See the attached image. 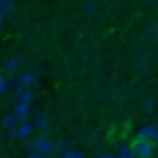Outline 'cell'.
<instances>
[{
	"instance_id": "cell-24",
	"label": "cell",
	"mask_w": 158,
	"mask_h": 158,
	"mask_svg": "<svg viewBox=\"0 0 158 158\" xmlns=\"http://www.w3.org/2000/svg\"><path fill=\"white\" fill-rule=\"evenodd\" d=\"M153 35H156V37H158V26H156V28H153Z\"/></svg>"
},
{
	"instance_id": "cell-17",
	"label": "cell",
	"mask_w": 158,
	"mask_h": 158,
	"mask_svg": "<svg viewBox=\"0 0 158 158\" xmlns=\"http://www.w3.org/2000/svg\"><path fill=\"white\" fill-rule=\"evenodd\" d=\"M137 68L142 70V72H147V70H149V60L144 58V56H142V58H137Z\"/></svg>"
},
{
	"instance_id": "cell-20",
	"label": "cell",
	"mask_w": 158,
	"mask_h": 158,
	"mask_svg": "<svg viewBox=\"0 0 158 158\" xmlns=\"http://www.w3.org/2000/svg\"><path fill=\"white\" fill-rule=\"evenodd\" d=\"M28 158H51V156H44V153H35V151H28Z\"/></svg>"
},
{
	"instance_id": "cell-14",
	"label": "cell",
	"mask_w": 158,
	"mask_h": 158,
	"mask_svg": "<svg viewBox=\"0 0 158 158\" xmlns=\"http://www.w3.org/2000/svg\"><path fill=\"white\" fill-rule=\"evenodd\" d=\"M60 158H86L81 151H77V149H68V151L60 153Z\"/></svg>"
},
{
	"instance_id": "cell-25",
	"label": "cell",
	"mask_w": 158,
	"mask_h": 158,
	"mask_svg": "<svg viewBox=\"0 0 158 158\" xmlns=\"http://www.w3.org/2000/svg\"><path fill=\"white\" fill-rule=\"evenodd\" d=\"M153 158H158V156H153Z\"/></svg>"
},
{
	"instance_id": "cell-11",
	"label": "cell",
	"mask_w": 158,
	"mask_h": 158,
	"mask_svg": "<svg viewBox=\"0 0 158 158\" xmlns=\"http://www.w3.org/2000/svg\"><path fill=\"white\" fill-rule=\"evenodd\" d=\"M153 137V126H144V128L137 130V135H135V139H151Z\"/></svg>"
},
{
	"instance_id": "cell-10",
	"label": "cell",
	"mask_w": 158,
	"mask_h": 158,
	"mask_svg": "<svg viewBox=\"0 0 158 158\" xmlns=\"http://www.w3.org/2000/svg\"><path fill=\"white\" fill-rule=\"evenodd\" d=\"M12 12H14V0H0V14L7 19Z\"/></svg>"
},
{
	"instance_id": "cell-7",
	"label": "cell",
	"mask_w": 158,
	"mask_h": 158,
	"mask_svg": "<svg viewBox=\"0 0 158 158\" xmlns=\"http://www.w3.org/2000/svg\"><path fill=\"white\" fill-rule=\"evenodd\" d=\"M16 126H19V118L10 112V114H5V116H2V126H0V130H2V133H7V130H14Z\"/></svg>"
},
{
	"instance_id": "cell-23",
	"label": "cell",
	"mask_w": 158,
	"mask_h": 158,
	"mask_svg": "<svg viewBox=\"0 0 158 158\" xmlns=\"http://www.w3.org/2000/svg\"><path fill=\"white\" fill-rule=\"evenodd\" d=\"M2 139H5V133H2V130H0V142H2Z\"/></svg>"
},
{
	"instance_id": "cell-22",
	"label": "cell",
	"mask_w": 158,
	"mask_h": 158,
	"mask_svg": "<svg viewBox=\"0 0 158 158\" xmlns=\"http://www.w3.org/2000/svg\"><path fill=\"white\" fill-rule=\"evenodd\" d=\"M2 28H5V16L0 14V30H2Z\"/></svg>"
},
{
	"instance_id": "cell-12",
	"label": "cell",
	"mask_w": 158,
	"mask_h": 158,
	"mask_svg": "<svg viewBox=\"0 0 158 158\" xmlns=\"http://www.w3.org/2000/svg\"><path fill=\"white\" fill-rule=\"evenodd\" d=\"M114 158H135V153H133V149H130V144H123V147H118V151H116Z\"/></svg>"
},
{
	"instance_id": "cell-2",
	"label": "cell",
	"mask_w": 158,
	"mask_h": 158,
	"mask_svg": "<svg viewBox=\"0 0 158 158\" xmlns=\"http://www.w3.org/2000/svg\"><path fill=\"white\" fill-rule=\"evenodd\" d=\"M130 149H133L135 158H153V142L151 139H135L133 144H130Z\"/></svg>"
},
{
	"instance_id": "cell-6",
	"label": "cell",
	"mask_w": 158,
	"mask_h": 158,
	"mask_svg": "<svg viewBox=\"0 0 158 158\" xmlns=\"http://www.w3.org/2000/svg\"><path fill=\"white\" fill-rule=\"evenodd\" d=\"M14 133H16V139H28V137H33L35 128H33V123H30V121H23V123H19V126L14 128Z\"/></svg>"
},
{
	"instance_id": "cell-9",
	"label": "cell",
	"mask_w": 158,
	"mask_h": 158,
	"mask_svg": "<svg viewBox=\"0 0 158 158\" xmlns=\"http://www.w3.org/2000/svg\"><path fill=\"white\" fill-rule=\"evenodd\" d=\"M33 100H35V93H33V91H26V89L16 91V102H23V105H33Z\"/></svg>"
},
{
	"instance_id": "cell-1",
	"label": "cell",
	"mask_w": 158,
	"mask_h": 158,
	"mask_svg": "<svg viewBox=\"0 0 158 158\" xmlns=\"http://www.w3.org/2000/svg\"><path fill=\"white\" fill-rule=\"evenodd\" d=\"M30 149H33L35 153H44V156H51V153H54V142H51L47 135H35V137L30 139Z\"/></svg>"
},
{
	"instance_id": "cell-5",
	"label": "cell",
	"mask_w": 158,
	"mask_h": 158,
	"mask_svg": "<svg viewBox=\"0 0 158 158\" xmlns=\"http://www.w3.org/2000/svg\"><path fill=\"white\" fill-rule=\"evenodd\" d=\"M12 114L19 118V123H23V121H30V105L16 102V105H14V109H12Z\"/></svg>"
},
{
	"instance_id": "cell-15",
	"label": "cell",
	"mask_w": 158,
	"mask_h": 158,
	"mask_svg": "<svg viewBox=\"0 0 158 158\" xmlns=\"http://www.w3.org/2000/svg\"><path fill=\"white\" fill-rule=\"evenodd\" d=\"M95 7H98V0H86V2H84L86 14H93V12H95Z\"/></svg>"
},
{
	"instance_id": "cell-19",
	"label": "cell",
	"mask_w": 158,
	"mask_h": 158,
	"mask_svg": "<svg viewBox=\"0 0 158 158\" xmlns=\"http://www.w3.org/2000/svg\"><path fill=\"white\" fill-rule=\"evenodd\" d=\"M153 147H158V126H153V137H151Z\"/></svg>"
},
{
	"instance_id": "cell-3",
	"label": "cell",
	"mask_w": 158,
	"mask_h": 158,
	"mask_svg": "<svg viewBox=\"0 0 158 158\" xmlns=\"http://www.w3.org/2000/svg\"><path fill=\"white\" fill-rule=\"evenodd\" d=\"M16 84H19V89H26V91H33L35 86H37V74L33 72H23L16 77Z\"/></svg>"
},
{
	"instance_id": "cell-4",
	"label": "cell",
	"mask_w": 158,
	"mask_h": 158,
	"mask_svg": "<svg viewBox=\"0 0 158 158\" xmlns=\"http://www.w3.org/2000/svg\"><path fill=\"white\" fill-rule=\"evenodd\" d=\"M30 123H33V128H35V130H40L42 135H44V133H49V116H47L44 112L35 114V118L30 121Z\"/></svg>"
},
{
	"instance_id": "cell-8",
	"label": "cell",
	"mask_w": 158,
	"mask_h": 158,
	"mask_svg": "<svg viewBox=\"0 0 158 158\" xmlns=\"http://www.w3.org/2000/svg\"><path fill=\"white\" fill-rule=\"evenodd\" d=\"M19 65H21V60L16 58V56H7V58L2 60V70H5L7 74L16 72V70H19Z\"/></svg>"
},
{
	"instance_id": "cell-21",
	"label": "cell",
	"mask_w": 158,
	"mask_h": 158,
	"mask_svg": "<svg viewBox=\"0 0 158 158\" xmlns=\"http://www.w3.org/2000/svg\"><path fill=\"white\" fill-rule=\"evenodd\" d=\"M93 158H114L112 153H98V156H93Z\"/></svg>"
},
{
	"instance_id": "cell-13",
	"label": "cell",
	"mask_w": 158,
	"mask_h": 158,
	"mask_svg": "<svg viewBox=\"0 0 158 158\" xmlns=\"http://www.w3.org/2000/svg\"><path fill=\"white\" fill-rule=\"evenodd\" d=\"M68 149H70V142H68V139H56V142H54V151H60V153H63V151H68Z\"/></svg>"
},
{
	"instance_id": "cell-18",
	"label": "cell",
	"mask_w": 158,
	"mask_h": 158,
	"mask_svg": "<svg viewBox=\"0 0 158 158\" xmlns=\"http://www.w3.org/2000/svg\"><path fill=\"white\" fill-rule=\"evenodd\" d=\"M153 107H156V100H153V98L144 100V109H147V112H153Z\"/></svg>"
},
{
	"instance_id": "cell-16",
	"label": "cell",
	"mask_w": 158,
	"mask_h": 158,
	"mask_svg": "<svg viewBox=\"0 0 158 158\" xmlns=\"http://www.w3.org/2000/svg\"><path fill=\"white\" fill-rule=\"evenodd\" d=\"M7 89H10V81H7V77H2V74H0V95L5 93Z\"/></svg>"
}]
</instances>
